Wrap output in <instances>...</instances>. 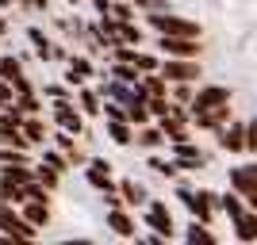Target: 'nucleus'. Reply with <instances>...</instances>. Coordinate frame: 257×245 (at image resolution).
<instances>
[{
    "instance_id": "f257e3e1",
    "label": "nucleus",
    "mask_w": 257,
    "mask_h": 245,
    "mask_svg": "<svg viewBox=\"0 0 257 245\" xmlns=\"http://www.w3.org/2000/svg\"><path fill=\"white\" fill-rule=\"evenodd\" d=\"M177 199L188 207V214L192 218H200V222H215V214H219V195L207 192V188H188V184H177Z\"/></svg>"
},
{
    "instance_id": "f03ea898",
    "label": "nucleus",
    "mask_w": 257,
    "mask_h": 245,
    "mask_svg": "<svg viewBox=\"0 0 257 245\" xmlns=\"http://www.w3.org/2000/svg\"><path fill=\"white\" fill-rule=\"evenodd\" d=\"M146 23H150L158 35H188V39H200V35H204V27L196 20H184V16H177V12H169V8H154L150 16H146Z\"/></svg>"
},
{
    "instance_id": "7ed1b4c3",
    "label": "nucleus",
    "mask_w": 257,
    "mask_h": 245,
    "mask_svg": "<svg viewBox=\"0 0 257 245\" xmlns=\"http://www.w3.org/2000/svg\"><path fill=\"white\" fill-rule=\"evenodd\" d=\"M169 85H181V81H188V85H200V77H204V65H200V58H165L158 69Z\"/></svg>"
},
{
    "instance_id": "20e7f679",
    "label": "nucleus",
    "mask_w": 257,
    "mask_h": 245,
    "mask_svg": "<svg viewBox=\"0 0 257 245\" xmlns=\"http://www.w3.org/2000/svg\"><path fill=\"white\" fill-rule=\"evenodd\" d=\"M146 226L150 230H158V234H165V237H177V222H173V207L165 199H150L146 203Z\"/></svg>"
},
{
    "instance_id": "39448f33",
    "label": "nucleus",
    "mask_w": 257,
    "mask_h": 245,
    "mask_svg": "<svg viewBox=\"0 0 257 245\" xmlns=\"http://www.w3.org/2000/svg\"><path fill=\"white\" fill-rule=\"evenodd\" d=\"M158 50L165 58H200L204 46H200V39H188V35H161Z\"/></svg>"
},
{
    "instance_id": "423d86ee",
    "label": "nucleus",
    "mask_w": 257,
    "mask_h": 245,
    "mask_svg": "<svg viewBox=\"0 0 257 245\" xmlns=\"http://www.w3.org/2000/svg\"><path fill=\"white\" fill-rule=\"evenodd\" d=\"M230 104V88L226 85H200L192 96V115L196 111H211V107H223Z\"/></svg>"
},
{
    "instance_id": "0eeeda50",
    "label": "nucleus",
    "mask_w": 257,
    "mask_h": 245,
    "mask_svg": "<svg viewBox=\"0 0 257 245\" xmlns=\"http://www.w3.org/2000/svg\"><path fill=\"white\" fill-rule=\"evenodd\" d=\"M173 161L181 165V172H196L207 165V153L200 146H192V138H188V142H173Z\"/></svg>"
},
{
    "instance_id": "6e6552de",
    "label": "nucleus",
    "mask_w": 257,
    "mask_h": 245,
    "mask_svg": "<svg viewBox=\"0 0 257 245\" xmlns=\"http://www.w3.org/2000/svg\"><path fill=\"white\" fill-rule=\"evenodd\" d=\"M54 123L69 134H81L85 130V111L73 104V100H62V104H54Z\"/></svg>"
},
{
    "instance_id": "1a4fd4ad",
    "label": "nucleus",
    "mask_w": 257,
    "mask_h": 245,
    "mask_svg": "<svg viewBox=\"0 0 257 245\" xmlns=\"http://www.w3.org/2000/svg\"><path fill=\"white\" fill-rule=\"evenodd\" d=\"M226 180H230V188H234L238 195H246V199H249V195H257V161H246V165H234Z\"/></svg>"
},
{
    "instance_id": "9d476101",
    "label": "nucleus",
    "mask_w": 257,
    "mask_h": 245,
    "mask_svg": "<svg viewBox=\"0 0 257 245\" xmlns=\"http://www.w3.org/2000/svg\"><path fill=\"white\" fill-rule=\"evenodd\" d=\"M104 222H107V230L115 237H139V226H135V214H131V207H111V211L104 214Z\"/></svg>"
},
{
    "instance_id": "9b49d317",
    "label": "nucleus",
    "mask_w": 257,
    "mask_h": 245,
    "mask_svg": "<svg viewBox=\"0 0 257 245\" xmlns=\"http://www.w3.org/2000/svg\"><path fill=\"white\" fill-rule=\"evenodd\" d=\"M85 180H88V188H96V192H107V188H115V184H119V180H111V165H107L104 157H88Z\"/></svg>"
},
{
    "instance_id": "f8f14e48",
    "label": "nucleus",
    "mask_w": 257,
    "mask_h": 245,
    "mask_svg": "<svg viewBox=\"0 0 257 245\" xmlns=\"http://www.w3.org/2000/svg\"><path fill=\"white\" fill-rule=\"evenodd\" d=\"M230 119H234V115H230V104L211 107V111H196V115H192V130H215V134H219Z\"/></svg>"
},
{
    "instance_id": "ddd939ff",
    "label": "nucleus",
    "mask_w": 257,
    "mask_h": 245,
    "mask_svg": "<svg viewBox=\"0 0 257 245\" xmlns=\"http://www.w3.org/2000/svg\"><path fill=\"white\" fill-rule=\"evenodd\" d=\"M219 146L226 153H246V119H230L223 130H219Z\"/></svg>"
},
{
    "instance_id": "4468645a",
    "label": "nucleus",
    "mask_w": 257,
    "mask_h": 245,
    "mask_svg": "<svg viewBox=\"0 0 257 245\" xmlns=\"http://www.w3.org/2000/svg\"><path fill=\"white\" fill-rule=\"evenodd\" d=\"M165 130L158 127V119H154V123H146V127H135V146L139 149H161L165 146Z\"/></svg>"
},
{
    "instance_id": "2eb2a0df",
    "label": "nucleus",
    "mask_w": 257,
    "mask_h": 245,
    "mask_svg": "<svg viewBox=\"0 0 257 245\" xmlns=\"http://www.w3.org/2000/svg\"><path fill=\"white\" fill-rule=\"evenodd\" d=\"M219 211L226 214V222H234V218H242V214L249 211V203H246V195H238L234 188H226V192L219 195Z\"/></svg>"
},
{
    "instance_id": "dca6fc26",
    "label": "nucleus",
    "mask_w": 257,
    "mask_h": 245,
    "mask_svg": "<svg viewBox=\"0 0 257 245\" xmlns=\"http://www.w3.org/2000/svg\"><path fill=\"white\" fill-rule=\"evenodd\" d=\"M119 195H123V203H127L131 211H135V207H146V203H150V192H146V188H142V184L135 180V176L119 180Z\"/></svg>"
},
{
    "instance_id": "f3484780",
    "label": "nucleus",
    "mask_w": 257,
    "mask_h": 245,
    "mask_svg": "<svg viewBox=\"0 0 257 245\" xmlns=\"http://www.w3.org/2000/svg\"><path fill=\"white\" fill-rule=\"evenodd\" d=\"M92 73H96V65L88 62L85 54H77V58H69V69H65V81H69L73 88H81V85H85V81H88Z\"/></svg>"
},
{
    "instance_id": "a211bd4d",
    "label": "nucleus",
    "mask_w": 257,
    "mask_h": 245,
    "mask_svg": "<svg viewBox=\"0 0 257 245\" xmlns=\"http://www.w3.org/2000/svg\"><path fill=\"white\" fill-rule=\"evenodd\" d=\"M20 214L27 218V222H35L39 230H43V226L50 222V203H43V199H23V203H20Z\"/></svg>"
},
{
    "instance_id": "6ab92c4d",
    "label": "nucleus",
    "mask_w": 257,
    "mask_h": 245,
    "mask_svg": "<svg viewBox=\"0 0 257 245\" xmlns=\"http://www.w3.org/2000/svg\"><path fill=\"white\" fill-rule=\"evenodd\" d=\"M54 146H58V149H62V153H65V157H69V165H88L85 149L77 146V134H73V138H69V130H62V134L54 138Z\"/></svg>"
},
{
    "instance_id": "aec40b11",
    "label": "nucleus",
    "mask_w": 257,
    "mask_h": 245,
    "mask_svg": "<svg viewBox=\"0 0 257 245\" xmlns=\"http://www.w3.org/2000/svg\"><path fill=\"white\" fill-rule=\"evenodd\" d=\"M184 241H192V245H215L211 222H200V218H192V222L184 226Z\"/></svg>"
},
{
    "instance_id": "412c9836",
    "label": "nucleus",
    "mask_w": 257,
    "mask_h": 245,
    "mask_svg": "<svg viewBox=\"0 0 257 245\" xmlns=\"http://www.w3.org/2000/svg\"><path fill=\"white\" fill-rule=\"evenodd\" d=\"M107 138L115 146H135V127L127 119H107Z\"/></svg>"
},
{
    "instance_id": "4be33fe9",
    "label": "nucleus",
    "mask_w": 257,
    "mask_h": 245,
    "mask_svg": "<svg viewBox=\"0 0 257 245\" xmlns=\"http://www.w3.org/2000/svg\"><path fill=\"white\" fill-rule=\"evenodd\" d=\"M77 107H81V111H85V115H100V111H104V96H100L96 88H77Z\"/></svg>"
},
{
    "instance_id": "5701e85b",
    "label": "nucleus",
    "mask_w": 257,
    "mask_h": 245,
    "mask_svg": "<svg viewBox=\"0 0 257 245\" xmlns=\"http://www.w3.org/2000/svg\"><path fill=\"white\" fill-rule=\"evenodd\" d=\"M230 226H234V237H238V241H257V211H253V207H249L242 218H234Z\"/></svg>"
},
{
    "instance_id": "b1692460",
    "label": "nucleus",
    "mask_w": 257,
    "mask_h": 245,
    "mask_svg": "<svg viewBox=\"0 0 257 245\" xmlns=\"http://www.w3.org/2000/svg\"><path fill=\"white\" fill-rule=\"evenodd\" d=\"M20 130L31 138V146H43V142H46V123H43V115H23Z\"/></svg>"
},
{
    "instance_id": "393cba45",
    "label": "nucleus",
    "mask_w": 257,
    "mask_h": 245,
    "mask_svg": "<svg viewBox=\"0 0 257 245\" xmlns=\"http://www.w3.org/2000/svg\"><path fill=\"white\" fill-rule=\"evenodd\" d=\"M0 146H16V149H31V138L23 134L20 127H8V123H0Z\"/></svg>"
},
{
    "instance_id": "a878e982",
    "label": "nucleus",
    "mask_w": 257,
    "mask_h": 245,
    "mask_svg": "<svg viewBox=\"0 0 257 245\" xmlns=\"http://www.w3.org/2000/svg\"><path fill=\"white\" fill-rule=\"evenodd\" d=\"M142 92H146V96H169V81H165V77L161 73H142Z\"/></svg>"
},
{
    "instance_id": "bb28decb",
    "label": "nucleus",
    "mask_w": 257,
    "mask_h": 245,
    "mask_svg": "<svg viewBox=\"0 0 257 245\" xmlns=\"http://www.w3.org/2000/svg\"><path fill=\"white\" fill-rule=\"evenodd\" d=\"M111 77H115V81H127V85H139L142 69H139V65H131V62H115V58H111Z\"/></svg>"
},
{
    "instance_id": "cd10ccee",
    "label": "nucleus",
    "mask_w": 257,
    "mask_h": 245,
    "mask_svg": "<svg viewBox=\"0 0 257 245\" xmlns=\"http://www.w3.org/2000/svg\"><path fill=\"white\" fill-rule=\"evenodd\" d=\"M127 123H131V127H146V123H154L150 104H146V100H135V104H127Z\"/></svg>"
},
{
    "instance_id": "c85d7f7f",
    "label": "nucleus",
    "mask_w": 257,
    "mask_h": 245,
    "mask_svg": "<svg viewBox=\"0 0 257 245\" xmlns=\"http://www.w3.org/2000/svg\"><path fill=\"white\" fill-rule=\"evenodd\" d=\"M115 39H119V43H127V46H139V43H142V27H139L135 20H123V23L115 27Z\"/></svg>"
},
{
    "instance_id": "c756f323",
    "label": "nucleus",
    "mask_w": 257,
    "mask_h": 245,
    "mask_svg": "<svg viewBox=\"0 0 257 245\" xmlns=\"http://www.w3.org/2000/svg\"><path fill=\"white\" fill-rule=\"evenodd\" d=\"M27 39H31V46H35V54H39V58H54V46H50V39H46L43 31H39V27H27Z\"/></svg>"
},
{
    "instance_id": "7c9ffc66",
    "label": "nucleus",
    "mask_w": 257,
    "mask_h": 245,
    "mask_svg": "<svg viewBox=\"0 0 257 245\" xmlns=\"http://www.w3.org/2000/svg\"><path fill=\"white\" fill-rule=\"evenodd\" d=\"M150 169L161 172V176H169V180H177V176H181V165H177L173 157H158V153L150 157Z\"/></svg>"
},
{
    "instance_id": "2f4dec72",
    "label": "nucleus",
    "mask_w": 257,
    "mask_h": 245,
    "mask_svg": "<svg viewBox=\"0 0 257 245\" xmlns=\"http://www.w3.org/2000/svg\"><path fill=\"white\" fill-rule=\"evenodd\" d=\"M192 96H196V85H188V81H181V85H169V100H173V104L192 107Z\"/></svg>"
},
{
    "instance_id": "473e14b6",
    "label": "nucleus",
    "mask_w": 257,
    "mask_h": 245,
    "mask_svg": "<svg viewBox=\"0 0 257 245\" xmlns=\"http://www.w3.org/2000/svg\"><path fill=\"white\" fill-rule=\"evenodd\" d=\"M16 107H20L23 115H43V100L35 96V92H20V96H16Z\"/></svg>"
},
{
    "instance_id": "72a5a7b5",
    "label": "nucleus",
    "mask_w": 257,
    "mask_h": 245,
    "mask_svg": "<svg viewBox=\"0 0 257 245\" xmlns=\"http://www.w3.org/2000/svg\"><path fill=\"white\" fill-rule=\"evenodd\" d=\"M16 222H20V203H0V230H16Z\"/></svg>"
},
{
    "instance_id": "f704fd0d",
    "label": "nucleus",
    "mask_w": 257,
    "mask_h": 245,
    "mask_svg": "<svg viewBox=\"0 0 257 245\" xmlns=\"http://www.w3.org/2000/svg\"><path fill=\"white\" fill-rule=\"evenodd\" d=\"M20 73H23L20 58H16V54H0V77H4V81H16Z\"/></svg>"
},
{
    "instance_id": "c9c22d12",
    "label": "nucleus",
    "mask_w": 257,
    "mask_h": 245,
    "mask_svg": "<svg viewBox=\"0 0 257 245\" xmlns=\"http://www.w3.org/2000/svg\"><path fill=\"white\" fill-rule=\"evenodd\" d=\"M35 180H43L46 188L54 192V188H62V184H58V180H62V172H58V169H50L46 161H39V169H35Z\"/></svg>"
},
{
    "instance_id": "e433bc0d",
    "label": "nucleus",
    "mask_w": 257,
    "mask_h": 245,
    "mask_svg": "<svg viewBox=\"0 0 257 245\" xmlns=\"http://www.w3.org/2000/svg\"><path fill=\"white\" fill-rule=\"evenodd\" d=\"M0 203H23V188L0 176Z\"/></svg>"
},
{
    "instance_id": "4c0bfd02",
    "label": "nucleus",
    "mask_w": 257,
    "mask_h": 245,
    "mask_svg": "<svg viewBox=\"0 0 257 245\" xmlns=\"http://www.w3.org/2000/svg\"><path fill=\"white\" fill-rule=\"evenodd\" d=\"M0 165H27V149L0 146Z\"/></svg>"
},
{
    "instance_id": "58836bf2",
    "label": "nucleus",
    "mask_w": 257,
    "mask_h": 245,
    "mask_svg": "<svg viewBox=\"0 0 257 245\" xmlns=\"http://www.w3.org/2000/svg\"><path fill=\"white\" fill-rule=\"evenodd\" d=\"M43 161L50 165V169H58V172H65V169H69V157H65V153H62L58 146H54V149H46V153H43Z\"/></svg>"
},
{
    "instance_id": "ea45409f",
    "label": "nucleus",
    "mask_w": 257,
    "mask_h": 245,
    "mask_svg": "<svg viewBox=\"0 0 257 245\" xmlns=\"http://www.w3.org/2000/svg\"><path fill=\"white\" fill-rule=\"evenodd\" d=\"M146 104H150V115L154 119H161V115H169V111H173V100L169 96H150Z\"/></svg>"
},
{
    "instance_id": "a19ab883",
    "label": "nucleus",
    "mask_w": 257,
    "mask_h": 245,
    "mask_svg": "<svg viewBox=\"0 0 257 245\" xmlns=\"http://www.w3.org/2000/svg\"><path fill=\"white\" fill-rule=\"evenodd\" d=\"M111 16H115L119 23H123V20H135V4H131V0H111Z\"/></svg>"
},
{
    "instance_id": "79ce46f5",
    "label": "nucleus",
    "mask_w": 257,
    "mask_h": 245,
    "mask_svg": "<svg viewBox=\"0 0 257 245\" xmlns=\"http://www.w3.org/2000/svg\"><path fill=\"white\" fill-rule=\"evenodd\" d=\"M43 92H46V96L54 100V104H62V100H73V92H69V85H46Z\"/></svg>"
},
{
    "instance_id": "37998d69",
    "label": "nucleus",
    "mask_w": 257,
    "mask_h": 245,
    "mask_svg": "<svg viewBox=\"0 0 257 245\" xmlns=\"http://www.w3.org/2000/svg\"><path fill=\"white\" fill-rule=\"evenodd\" d=\"M246 153H253V157H257V115L246 119Z\"/></svg>"
},
{
    "instance_id": "c03bdc74",
    "label": "nucleus",
    "mask_w": 257,
    "mask_h": 245,
    "mask_svg": "<svg viewBox=\"0 0 257 245\" xmlns=\"http://www.w3.org/2000/svg\"><path fill=\"white\" fill-rule=\"evenodd\" d=\"M12 104H16V85L0 77V107H12Z\"/></svg>"
},
{
    "instance_id": "a18cd8bd",
    "label": "nucleus",
    "mask_w": 257,
    "mask_h": 245,
    "mask_svg": "<svg viewBox=\"0 0 257 245\" xmlns=\"http://www.w3.org/2000/svg\"><path fill=\"white\" fill-rule=\"evenodd\" d=\"M135 8H142V12H154V8H169V0H131Z\"/></svg>"
},
{
    "instance_id": "49530a36",
    "label": "nucleus",
    "mask_w": 257,
    "mask_h": 245,
    "mask_svg": "<svg viewBox=\"0 0 257 245\" xmlns=\"http://www.w3.org/2000/svg\"><path fill=\"white\" fill-rule=\"evenodd\" d=\"M92 8H96V16H111V0H92Z\"/></svg>"
},
{
    "instance_id": "de8ad7c7",
    "label": "nucleus",
    "mask_w": 257,
    "mask_h": 245,
    "mask_svg": "<svg viewBox=\"0 0 257 245\" xmlns=\"http://www.w3.org/2000/svg\"><path fill=\"white\" fill-rule=\"evenodd\" d=\"M50 0H27V8H46Z\"/></svg>"
},
{
    "instance_id": "09e8293b",
    "label": "nucleus",
    "mask_w": 257,
    "mask_h": 245,
    "mask_svg": "<svg viewBox=\"0 0 257 245\" xmlns=\"http://www.w3.org/2000/svg\"><path fill=\"white\" fill-rule=\"evenodd\" d=\"M246 203H249V207H253V211H257V195H249V199H246Z\"/></svg>"
},
{
    "instance_id": "8fccbe9b",
    "label": "nucleus",
    "mask_w": 257,
    "mask_h": 245,
    "mask_svg": "<svg viewBox=\"0 0 257 245\" xmlns=\"http://www.w3.org/2000/svg\"><path fill=\"white\" fill-rule=\"evenodd\" d=\"M4 31H8V23H4V16H0V35H4Z\"/></svg>"
},
{
    "instance_id": "3c124183",
    "label": "nucleus",
    "mask_w": 257,
    "mask_h": 245,
    "mask_svg": "<svg viewBox=\"0 0 257 245\" xmlns=\"http://www.w3.org/2000/svg\"><path fill=\"white\" fill-rule=\"evenodd\" d=\"M0 8H12V0H0Z\"/></svg>"
},
{
    "instance_id": "603ef678",
    "label": "nucleus",
    "mask_w": 257,
    "mask_h": 245,
    "mask_svg": "<svg viewBox=\"0 0 257 245\" xmlns=\"http://www.w3.org/2000/svg\"><path fill=\"white\" fill-rule=\"evenodd\" d=\"M69 4H81V0H69Z\"/></svg>"
},
{
    "instance_id": "864d4df0",
    "label": "nucleus",
    "mask_w": 257,
    "mask_h": 245,
    "mask_svg": "<svg viewBox=\"0 0 257 245\" xmlns=\"http://www.w3.org/2000/svg\"><path fill=\"white\" fill-rule=\"evenodd\" d=\"M20 4H27V0H20Z\"/></svg>"
},
{
    "instance_id": "5fc2aeb1",
    "label": "nucleus",
    "mask_w": 257,
    "mask_h": 245,
    "mask_svg": "<svg viewBox=\"0 0 257 245\" xmlns=\"http://www.w3.org/2000/svg\"><path fill=\"white\" fill-rule=\"evenodd\" d=\"M0 39H4V35H0Z\"/></svg>"
}]
</instances>
